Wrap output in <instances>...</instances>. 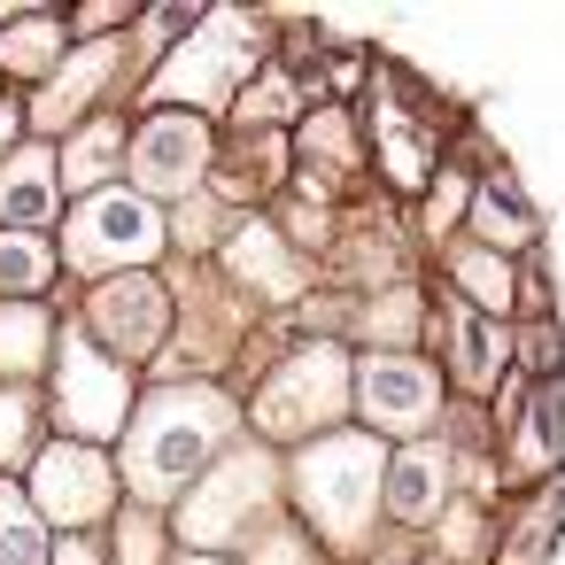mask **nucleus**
<instances>
[{
  "mask_svg": "<svg viewBox=\"0 0 565 565\" xmlns=\"http://www.w3.org/2000/svg\"><path fill=\"white\" fill-rule=\"evenodd\" d=\"M102 71H109V47L78 55V71H71V78H63V86H55V94L40 102V117H47V125H63V117H71V109H78V102H86V94L102 86Z\"/></svg>",
  "mask_w": 565,
  "mask_h": 565,
  "instance_id": "19",
  "label": "nucleus"
},
{
  "mask_svg": "<svg viewBox=\"0 0 565 565\" xmlns=\"http://www.w3.org/2000/svg\"><path fill=\"white\" fill-rule=\"evenodd\" d=\"M156 241H163V225H156V210L132 202V194H94V202L78 210V225H71V256H78L86 271H102V264H148Z\"/></svg>",
  "mask_w": 565,
  "mask_h": 565,
  "instance_id": "3",
  "label": "nucleus"
},
{
  "mask_svg": "<svg viewBox=\"0 0 565 565\" xmlns=\"http://www.w3.org/2000/svg\"><path fill=\"white\" fill-rule=\"evenodd\" d=\"M9 140H17V109H9V102H0V148H9Z\"/></svg>",
  "mask_w": 565,
  "mask_h": 565,
  "instance_id": "24",
  "label": "nucleus"
},
{
  "mask_svg": "<svg viewBox=\"0 0 565 565\" xmlns=\"http://www.w3.org/2000/svg\"><path fill=\"white\" fill-rule=\"evenodd\" d=\"M55 55H63V24H47V17H24L9 40H0V63L24 71V78H47Z\"/></svg>",
  "mask_w": 565,
  "mask_h": 565,
  "instance_id": "15",
  "label": "nucleus"
},
{
  "mask_svg": "<svg viewBox=\"0 0 565 565\" xmlns=\"http://www.w3.org/2000/svg\"><path fill=\"white\" fill-rule=\"evenodd\" d=\"M256 503H264V465H225L202 495H186V534L194 542H233L241 534V519H256Z\"/></svg>",
  "mask_w": 565,
  "mask_h": 565,
  "instance_id": "10",
  "label": "nucleus"
},
{
  "mask_svg": "<svg viewBox=\"0 0 565 565\" xmlns=\"http://www.w3.org/2000/svg\"><path fill=\"white\" fill-rule=\"evenodd\" d=\"M186 565H210V557H186Z\"/></svg>",
  "mask_w": 565,
  "mask_h": 565,
  "instance_id": "26",
  "label": "nucleus"
},
{
  "mask_svg": "<svg viewBox=\"0 0 565 565\" xmlns=\"http://www.w3.org/2000/svg\"><path fill=\"white\" fill-rule=\"evenodd\" d=\"M117 148H125V140H117V125L86 132V140H78V148L63 156V179H71V186H94V179H102V171L117 163Z\"/></svg>",
  "mask_w": 565,
  "mask_h": 565,
  "instance_id": "20",
  "label": "nucleus"
},
{
  "mask_svg": "<svg viewBox=\"0 0 565 565\" xmlns=\"http://www.w3.org/2000/svg\"><path fill=\"white\" fill-rule=\"evenodd\" d=\"M24 426H32V411H24V395H0V465H9V457L24 449Z\"/></svg>",
  "mask_w": 565,
  "mask_h": 565,
  "instance_id": "23",
  "label": "nucleus"
},
{
  "mask_svg": "<svg viewBox=\"0 0 565 565\" xmlns=\"http://www.w3.org/2000/svg\"><path fill=\"white\" fill-rule=\"evenodd\" d=\"M457 279L480 295V318H495V310L511 302V271H503L495 256H457Z\"/></svg>",
  "mask_w": 565,
  "mask_h": 565,
  "instance_id": "21",
  "label": "nucleus"
},
{
  "mask_svg": "<svg viewBox=\"0 0 565 565\" xmlns=\"http://www.w3.org/2000/svg\"><path fill=\"white\" fill-rule=\"evenodd\" d=\"M55 279V256L32 241V233H9L0 241V287H47Z\"/></svg>",
  "mask_w": 565,
  "mask_h": 565,
  "instance_id": "18",
  "label": "nucleus"
},
{
  "mask_svg": "<svg viewBox=\"0 0 565 565\" xmlns=\"http://www.w3.org/2000/svg\"><path fill=\"white\" fill-rule=\"evenodd\" d=\"M55 210V163L47 156H24L9 171V186H0V217H17V225H40Z\"/></svg>",
  "mask_w": 565,
  "mask_h": 565,
  "instance_id": "13",
  "label": "nucleus"
},
{
  "mask_svg": "<svg viewBox=\"0 0 565 565\" xmlns=\"http://www.w3.org/2000/svg\"><path fill=\"white\" fill-rule=\"evenodd\" d=\"M202 163H210V125H194V117H179V109L148 117L140 148H132V179H140L148 194H186V186L202 179Z\"/></svg>",
  "mask_w": 565,
  "mask_h": 565,
  "instance_id": "5",
  "label": "nucleus"
},
{
  "mask_svg": "<svg viewBox=\"0 0 565 565\" xmlns=\"http://www.w3.org/2000/svg\"><path fill=\"white\" fill-rule=\"evenodd\" d=\"M441 488H449L441 449H403V457L387 465V503H395V519H434V511H441Z\"/></svg>",
  "mask_w": 565,
  "mask_h": 565,
  "instance_id": "11",
  "label": "nucleus"
},
{
  "mask_svg": "<svg viewBox=\"0 0 565 565\" xmlns=\"http://www.w3.org/2000/svg\"><path fill=\"white\" fill-rule=\"evenodd\" d=\"M333 411H341V356H333V349L295 356V364L264 387V403H256V418H264L271 434H302L310 418H333Z\"/></svg>",
  "mask_w": 565,
  "mask_h": 565,
  "instance_id": "6",
  "label": "nucleus"
},
{
  "mask_svg": "<svg viewBox=\"0 0 565 565\" xmlns=\"http://www.w3.org/2000/svg\"><path fill=\"white\" fill-rule=\"evenodd\" d=\"M457 372H465V387H495V372H503V326L495 318L457 310Z\"/></svg>",
  "mask_w": 565,
  "mask_h": 565,
  "instance_id": "12",
  "label": "nucleus"
},
{
  "mask_svg": "<svg viewBox=\"0 0 565 565\" xmlns=\"http://www.w3.org/2000/svg\"><path fill=\"white\" fill-rule=\"evenodd\" d=\"M63 418H71V434H117L125 426V364L117 356H102L86 333H71L63 341Z\"/></svg>",
  "mask_w": 565,
  "mask_h": 565,
  "instance_id": "4",
  "label": "nucleus"
},
{
  "mask_svg": "<svg viewBox=\"0 0 565 565\" xmlns=\"http://www.w3.org/2000/svg\"><path fill=\"white\" fill-rule=\"evenodd\" d=\"M40 349H47V318L32 302L0 310V372H40Z\"/></svg>",
  "mask_w": 565,
  "mask_h": 565,
  "instance_id": "16",
  "label": "nucleus"
},
{
  "mask_svg": "<svg viewBox=\"0 0 565 565\" xmlns=\"http://www.w3.org/2000/svg\"><path fill=\"white\" fill-rule=\"evenodd\" d=\"M302 511L333 534V542H349L364 519H372V488H380V441H364V434H326L310 457H302Z\"/></svg>",
  "mask_w": 565,
  "mask_h": 565,
  "instance_id": "2",
  "label": "nucleus"
},
{
  "mask_svg": "<svg viewBox=\"0 0 565 565\" xmlns=\"http://www.w3.org/2000/svg\"><path fill=\"white\" fill-rule=\"evenodd\" d=\"M480 233H495V241H526V233H534V217L519 210V194H511V186H488V194H480Z\"/></svg>",
  "mask_w": 565,
  "mask_h": 565,
  "instance_id": "22",
  "label": "nucleus"
},
{
  "mask_svg": "<svg viewBox=\"0 0 565 565\" xmlns=\"http://www.w3.org/2000/svg\"><path fill=\"white\" fill-rule=\"evenodd\" d=\"M217 434H225V403H217V395H163V403L140 418L132 449H125L132 488H140L148 503H163V495L217 449Z\"/></svg>",
  "mask_w": 565,
  "mask_h": 565,
  "instance_id": "1",
  "label": "nucleus"
},
{
  "mask_svg": "<svg viewBox=\"0 0 565 565\" xmlns=\"http://www.w3.org/2000/svg\"><path fill=\"white\" fill-rule=\"evenodd\" d=\"M233 248H241V271H256L271 295H295V279H302V271H295V256H279V241H271L264 225H248Z\"/></svg>",
  "mask_w": 565,
  "mask_h": 565,
  "instance_id": "17",
  "label": "nucleus"
},
{
  "mask_svg": "<svg viewBox=\"0 0 565 565\" xmlns=\"http://www.w3.org/2000/svg\"><path fill=\"white\" fill-rule=\"evenodd\" d=\"M356 395H364V418H372V426H387V434L426 426V418H434V403H441V387H434V372H426L418 356H372V364H364V380H356Z\"/></svg>",
  "mask_w": 565,
  "mask_h": 565,
  "instance_id": "7",
  "label": "nucleus"
},
{
  "mask_svg": "<svg viewBox=\"0 0 565 565\" xmlns=\"http://www.w3.org/2000/svg\"><path fill=\"white\" fill-rule=\"evenodd\" d=\"M63 565H94V550H78V542H71V550H63Z\"/></svg>",
  "mask_w": 565,
  "mask_h": 565,
  "instance_id": "25",
  "label": "nucleus"
},
{
  "mask_svg": "<svg viewBox=\"0 0 565 565\" xmlns=\"http://www.w3.org/2000/svg\"><path fill=\"white\" fill-rule=\"evenodd\" d=\"M94 341H102V356H148L156 341H163V295L148 287V279H109L102 295H94Z\"/></svg>",
  "mask_w": 565,
  "mask_h": 565,
  "instance_id": "8",
  "label": "nucleus"
},
{
  "mask_svg": "<svg viewBox=\"0 0 565 565\" xmlns=\"http://www.w3.org/2000/svg\"><path fill=\"white\" fill-rule=\"evenodd\" d=\"M40 557H47V542H40V511H32V495L0 480V565H40Z\"/></svg>",
  "mask_w": 565,
  "mask_h": 565,
  "instance_id": "14",
  "label": "nucleus"
},
{
  "mask_svg": "<svg viewBox=\"0 0 565 565\" xmlns=\"http://www.w3.org/2000/svg\"><path fill=\"white\" fill-rule=\"evenodd\" d=\"M32 495H40L47 519H71V526H78V519H94V511L109 503V465H102L94 449H78V441H71V449H47Z\"/></svg>",
  "mask_w": 565,
  "mask_h": 565,
  "instance_id": "9",
  "label": "nucleus"
}]
</instances>
